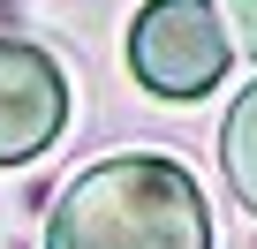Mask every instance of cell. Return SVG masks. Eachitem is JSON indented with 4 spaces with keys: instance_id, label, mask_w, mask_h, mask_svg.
Here are the masks:
<instances>
[{
    "instance_id": "6da1fadb",
    "label": "cell",
    "mask_w": 257,
    "mask_h": 249,
    "mask_svg": "<svg viewBox=\"0 0 257 249\" xmlns=\"http://www.w3.org/2000/svg\"><path fill=\"white\" fill-rule=\"evenodd\" d=\"M46 249H212V211L174 159H98L46 211Z\"/></svg>"
},
{
    "instance_id": "7a4b0ae2",
    "label": "cell",
    "mask_w": 257,
    "mask_h": 249,
    "mask_svg": "<svg viewBox=\"0 0 257 249\" xmlns=\"http://www.w3.org/2000/svg\"><path fill=\"white\" fill-rule=\"evenodd\" d=\"M227 53H234V38L212 16V0H152L128 23V68L159 98H204L227 76Z\"/></svg>"
},
{
    "instance_id": "3957f363",
    "label": "cell",
    "mask_w": 257,
    "mask_h": 249,
    "mask_svg": "<svg viewBox=\"0 0 257 249\" xmlns=\"http://www.w3.org/2000/svg\"><path fill=\"white\" fill-rule=\"evenodd\" d=\"M68 121V83L61 68L23 46V38H0V166H23L38 159Z\"/></svg>"
},
{
    "instance_id": "277c9868",
    "label": "cell",
    "mask_w": 257,
    "mask_h": 249,
    "mask_svg": "<svg viewBox=\"0 0 257 249\" xmlns=\"http://www.w3.org/2000/svg\"><path fill=\"white\" fill-rule=\"evenodd\" d=\"M219 159H227V181H234V196L257 211V83L234 98V113H227V129H219Z\"/></svg>"
},
{
    "instance_id": "5b68a950",
    "label": "cell",
    "mask_w": 257,
    "mask_h": 249,
    "mask_svg": "<svg viewBox=\"0 0 257 249\" xmlns=\"http://www.w3.org/2000/svg\"><path fill=\"white\" fill-rule=\"evenodd\" d=\"M227 23H234L242 53H257V0H227Z\"/></svg>"
}]
</instances>
